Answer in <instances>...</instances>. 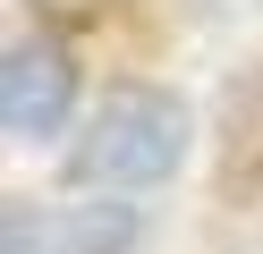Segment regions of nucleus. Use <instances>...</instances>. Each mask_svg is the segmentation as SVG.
Masks as SVG:
<instances>
[{
    "label": "nucleus",
    "instance_id": "obj_1",
    "mask_svg": "<svg viewBox=\"0 0 263 254\" xmlns=\"http://www.w3.org/2000/svg\"><path fill=\"white\" fill-rule=\"evenodd\" d=\"M195 144V110L178 93H161V85H119V93L102 102V110L85 119V135H77L68 152V178L77 186H161L178 161H187Z\"/></svg>",
    "mask_w": 263,
    "mask_h": 254
},
{
    "label": "nucleus",
    "instance_id": "obj_2",
    "mask_svg": "<svg viewBox=\"0 0 263 254\" xmlns=\"http://www.w3.org/2000/svg\"><path fill=\"white\" fill-rule=\"evenodd\" d=\"M68 102H77V60L51 34L9 43V60H0V119L9 127L17 135H51V127H68Z\"/></svg>",
    "mask_w": 263,
    "mask_h": 254
},
{
    "label": "nucleus",
    "instance_id": "obj_3",
    "mask_svg": "<svg viewBox=\"0 0 263 254\" xmlns=\"http://www.w3.org/2000/svg\"><path fill=\"white\" fill-rule=\"evenodd\" d=\"M60 254H127L136 246V212H119V203H77L68 220H51Z\"/></svg>",
    "mask_w": 263,
    "mask_h": 254
},
{
    "label": "nucleus",
    "instance_id": "obj_4",
    "mask_svg": "<svg viewBox=\"0 0 263 254\" xmlns=\"http://www.w3.org/2000/svg\"><path fill=\"white\" fill-rule=\"evenodd\" d=\"M0 246H9V254H60V237H51V220H43L34 203H9V220H0Z\"/></svg>",
    "mask_w": 263,
    "mask_h": 254
},
{
    "label": "nucleus",
    "instance_id": "obj_5",
    "mask_svg": "<svg viewBox=\"0 0 263 254\" xmlns=\"http://www.w3.org/2000/svg\"><path fill=\"white\" fill-rule=\"evenodd\" d=\"M221 9H246V0H221Z\"/></svg>",
    "mask_w": 263,
    "mask_h": 254
}]
</instances>
